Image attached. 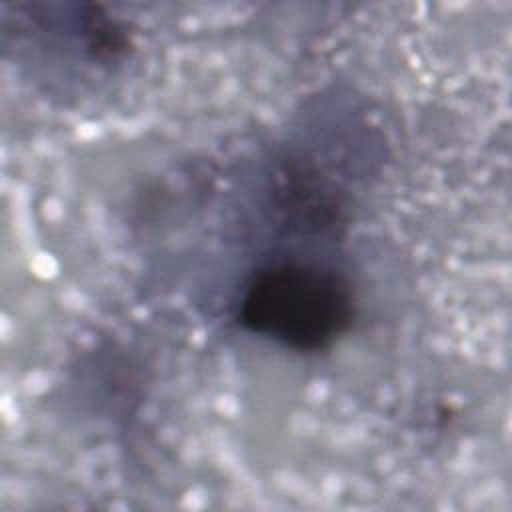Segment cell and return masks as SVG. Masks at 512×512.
<instances>
[{"label":"cell","instance_id":"obj_1","mask_svg":"<svg viewBox=\"0 0 512 512\" xmlns=\"http://www.w3.org/2000/svg\"><path fill=\"white\" fill-rule=\"evenodd\" d=\"M238 318L250 332L294 350H320L352 320V290L332 268L274 262L252 274Z\"/></svg>","mask_w":512,"mask_h":512}]
</instances>
